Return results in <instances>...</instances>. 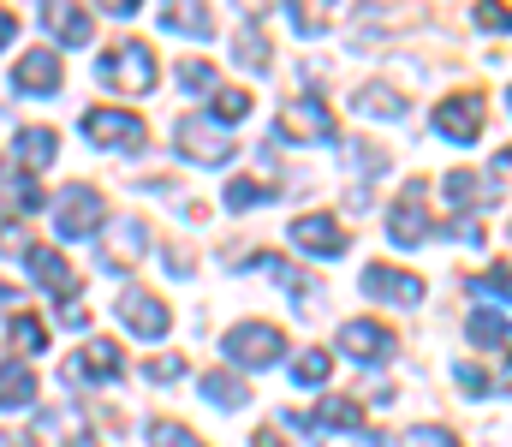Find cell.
Masks as SVG:
<instances>
[{
	"instance_id": "74e56055",
	"label": "cell",
	"mask_w": 512,
	"mask_h": 447,
	"mask_svg": "<svg viewBox=\"0 0 512 447\" xmlns=\"http://www.w3.org/2000/svg\"><path fill=\"white\" fill-rule=\"evenodd\" d=\"M30 239H24V227L12 221V215H0V257H12V251H24Z\"/></svg>"
},
{
	"instance_id": "ba28073f",
	"label": "cell",
	"mask_w": 512,
	"mask_h": 447,
	"mask_svg": "<svg viewBox=\"0 0 512 447\" xmlns=\"http://www.w3.org/2000/svg\"><path fill=\"white\" fill-rule=\"evenodd\" d=\"M387 233H393V245H399V251H417V245L435 233V221H429V203H423V185H405V197H393Z\"/></svg>"
},
{
	"instance_id": "ab89813d",
	"label": "cell",
	"mask_w": 512,
	"mask_h": 447,
	"mask_svg": "<svg viewBox=\"0 0 512 447\" xmlns=\"http://www.w3.org/2000/svg\"><path fill=\"white\" fill-rule=\"evenodd\" d=\"M346 149L358 155V167H364V173H376V167H382V155H376V144H346Z\"/></svg>"
},
{
	"instance_id": "ac0fdd59",
	"label": "cell",
	"mask_w": 512,
	"mask_h": 447,
	"mask_svg": "<svg viewBox=\"0 0 512 447\" xmlns=\"http://www.w3.org/2000/svg\"><path fill=\"white\" fill-rule=\"evenodd\" d=\"M42 24H48V36H60V48H84L96 36V18L84 6H42Z\"/></svg>"
},
{
	"instance_id": "d6986e66",
	"label": "cell",
	"mask_w": 512,
	"mask_h": 447,
	"mask_svg": "<svg viewBox=\"0 0 512 447\" xmlns=\"http://www.w3.org/2000/svg\"><path fill=\"white\" fill-rule=\"evenodd\" d=\"M310 430H328V436H340V430H358L364 424V406L358 400H346V394H328L322 406H316V418H304Z\"/></svg>"
},
{
	"instance_id": "7bdbcfd3",
	"label": "cell",
	"mask_w": 512,
	"mask_h": 447,
	"mask_svg": "<svg viewBox=\"0 0 512 447\" xmlns=\"http://www.w3.org/2000/svg\"><path fill=\"white\" fill-rule=\"evenodd\" d=\"M477 24H483V30H507V12H489V6H483V12H477Z\"/></svg>"
},
{
	"instance_id": "83f0119b",
	"label": "cell",
	"mask_w": 512,
	"mask_h": 447,
	"mask_svg": "<svg viewBox=\"0 0 512 447\" xmlns=\"http://www.w3.org/2000/svg\"><path fill=\"white\" fill-rule=\"evenodd\" d=\"M268 197H274V191H268L262 179H233V185H227V209H233V215H245V209L268 203Z\"/></svg>"
},
{
	"instance_id": "8d00e7d4",
	"label": "cell",
	"mask_w": 512,
	"mask_h": 447,
	"mask_svg": "<svg viewBox=\"0 0 512 447\" xmlns=\"http://www.w3.org/2000/svg\"><path fill=\"white\" fill-rule=\"evenodd\" d=\"M501 287H507V263H495L483 281H471V293H477V298H495V304H501Z\"/></svg>"
},
{
	"instance_id": "4fadbf2b",
	"label": "cell",
	"mask_w": 512,
	"mask_h": 447,
	"mask_svg": "<svg viewBox=\"0 0 512 447\" xmlns=\"http://www.w3.org/2000/svg\"><path fill=\"white\" fill-rule=\"evenodd\" d=\"M364 293L382 298V304H423V275H411V269H393V263H370L364 269Z\"/></svg>"
},
{
	"instance_id": "b9f144b4",
	"label": "cell",
	"mask_w": 512,
	"mask_h": 447,
	"mask_svg": "<svg viewBox=\"0 0 512 447\" xmlns=\"http://www.w3.org/2000/svg\"><path fill=\"white\" fill-rule=\"evenodd\" d=\"M12 30H18V12H12V6H0V48L12 42Z\"/></svg>"
},
{
	"instance_id": "8992f818",
	"label": "cell",
	"mask_w": 512,
	"mask_h": 447,
	"mask_svg": "<svg viewBox=\"0 0 512 447\" xmlns=\"http://www.w3.org/2000/svg\"><path fill=\"white\" fill-rule=\"evenodd\" d=\"M483 114H489V102H483L477 90H459V96L435 102V132H441L447 144H477V132H483Z\"/></svg>"
},
{
	"instance_id": "f1b7e54d",
	"label": "cell",
	"mask_w": 512,
	"mask_h": 447,
	"mask_svg": "<svg viewBox=\"0 0 512 447\" xmlns=\"http://www.w3.org/2000/svg\"><path fill=\"white\" fill-rule=\"evenodd\" d=\"M12 346L30 358V352H42V346H48V328H42L36 316H12Z\"/></svg>"
},
{
	"instance_id": "ee69618b",
	"label": "cell",
	"mask_w": 512,
	"mask_h": 447,
	"mask_svg": "<svg viewBox=\"0 0 512 447\" xmlns=\"http://www.w3.org/2000/svg\"><path fill=\"white\" fill-rule=\"evenodd\" d=\"M0 304H12V287H6V281H0Z\"/></svg>"
},
{
	"instance_id": "e0dca14e",
	"label": "cell",
	"mask_w": 512,
	"mask_h": 447,
	"mask_svg": "<svg viewBox=\"0 0 512 447\" xmlns=\"http://www.w3.org/2000/svg\"><path fill=\"white\" fill-rule=\"evenodd\" d=\"M12 155H18V173L30 179V173H42V167L60 155V132H54V126H24V132L12 138Z\"/></svg>"
},
{
	"instance_id": "4dcf8cb0",
	"label": "cell",
	"mask_w": 512,
	"mask_h": 447,
	"mask_svg": "<svg viewBox=\"0 0 512 447\" xmlns=\"http://www.w3.org/2000/svg\"><path fill=\"white\" fill-rule=\"evenodd\" d=\"M149 447H203L185 424H173V418H161V424H149Z\"/></svg>"
},
{
	"instance_id": "8fae6325",
	"label": "cell",
	"mask_w": 512,
	"mask_h": 447,
	"mask_svg": "<svg viewBox=\"0 0 512 447\" xmlns=\"http://www.w3.org/2000/svg\"><path fill=\"white\" fill-rule=\"evenodd\" d=\"M393 328L387 322H376V316H352L346 328H340V352L346 358H358V364H382V358H393Z\"/></svg>"
},
{
	"instance_id": "7402d4cb",
	"label": "cell",
	"mask_w": 512,
	"mask_h": 447,
	"mask_svg": "<svg viewBox=\"0 0 512 447\" xmlns=\"http://www.w3.org/2000/svg\"><path fill=\"white\" fill-rule=\"evenodd\" d=\"M352 108H358V114H370V120H399V114H405V102H399V90H393V84H364V90L352 96Z\"/></svg>"
},
{
	"instance_id": "4316f807",
	"label": "cell",
	"mask_w": 512,
	"mask_h": 447,
	"mask_svg": "<svg viewBox=\"0 0 512 447\" xmlns=\"http://www.w3.org/2000/svg\"><path fill=\"white\" fill-rule=\"evenodd\" d=\"M239 66L268 72V36H262V24H245V30H239Z\"/></svg>"
},
{
	"instance_id": "30bf717a",
	"label": "cell",
	"mask_w": 512,
	"mask_h": 447,
	"mask_svg": "<svg viewBox=\"0 0 512 447\" xmlns=\"http://www.w3.org/2000/svg\"><path fill=\"white\" fill-rule=\"evenodd\" d=\"M102 215H108V203H102V191H90V185H72V191H60V239H90L96 227H102Z\"/></svg>"
},
{
	"instance_id": "9a60e30c",
	"label": "cell",
	"mask_w": 512,
	"mask_h": 447,
	"mask_svg": "<svg viewBox=\"0 0 512 447\" xmlns=\"http://www.w3.org/2000/svg\"><path fill=\"white\" fill-rule=\"evenodd\" d=\"M292 245L310 251V257H340L346 251V227L334 215H298L292 221Z\"/></svg>"
},
{
	"instance_id": "1f68e13d",
	"label": "cell",
	"mask_w": 512,
	"mask_h": 447,
	"mask_svg": "<svg viewBox=\"0 0 512 447\" xmlns=\"http://www.w3.org/2000/svg\"><path fill=\"white\" fill-rule=\"evenodd\" d=\"M399 447H465L453 430H441V424H417V430H405V442Z\"/></svg>"
},
{
	"instance_id": "7a4b0ae2",
	"label": "cell",
	"mask_w": 512,
	"mask_h": 447,
	"mask_svg": "<svg viewBox=\"0 0 512 447\" xmlns=\"http://www.w3.org/2000/svg\"><path fill=\"white\" fill-rule=\"evenodd\" d=\"M221 346H227V358H233V364H245V370H268V364H280L286 334H280L274 322H239Z\"/></svg>"
},
{
	"instance_id": "e575fe53",
	"label": "cell",
	"mask_w": 512,
	"mask_h": 447,
	"mask_svg": "<svg viewBox=\"0 0 512 447\" xmlns=\"http://www.w3.org/2000/svg\"><path fill=\"white\" fill-rule=\"evenodd\" d=\"M453 382H459L465 394H477V400L495 394V388H489V370H477V364H453Z\"/></svg>"
},
{
	"instance_id": "5bb4252c",
	"label": "cell",
	"mask_w": 512,
	"mask_h": 447,
	"mask_svg": "<svg viewBox=\"0 0 512 447\" xmlns=\"http://www.w3.org/2000/svg\"><path fill=\"white\" fill-rule=\"evenodd\" d=\"M149 257V221H114V233H108V245H102V269H137Z\"/></svg>"
},
{
	"instance_id": "f546056e",
	"label": "cell",
	"mask_w": 512,
	"mask_h": 447,
	"mask_svg": "<svg viewBox=\"0 0 512 447\" xmlns=\"http://www.w3.org/2000/svg\"><path fill=\"white\" fill-rule=\"evenodd\" d=\"M179 84H185L191 96H197V90H203V96H215V90H221V84H215V66H209V60H185V66H179Z\"/></svg>"
},
{
	"instance_id": "cb8c5ba5",
	"label": "cell",
	"mask_w": 512,
	"mask_h": 447,
	"mask_svg": "<svg viewBox=\"0 0 512 447\" xmlns=\"http://www.w3.org/2000/svg\"><path fill=\"white\" fill-rule=\"evenodd\" d=\"M471 346L507 352V316H501V310H477V316H471Z\"/></svg>"
},
{
	"instance_id": "ffe728a7",
	"label": "cell",
	"mask_w": 512,
	"mask_h": 447,
	"mask_svg": "<svg viewBox=\"0 0 512 447\" xmlns=\"http://www.w3.org/2000/svg\"><path fill=\"white\" fill-rule=\"evenodd\" d=\"M161 30H173V36H197V42H203V36H215V18H209L203 6H185V0H179V6H161Z\"/></svg>"
},
{
	"instance_id": "60d3db41",
	"label": "cell",
	"mask_w": 512,
	"mask_h": 447,
	"mask_svg": "<svg viewBox=\"0 0 512 447\" xmlns=\"http://www.w3.org/2000/svg\"><path fill=\"white\" fill-rule=\"evenodd\" d=\"M167 269H173V275H191V251L173 245V251H167Z\"/></svg>"
},
{
	"instance_id": "2e32d148",
	"label": "cell",
	"mask_w": 512,
	"mask_h": 447,
	"mask_svg": "<svg viewBox=\"0 0 512 447\" xmlns=\"http://www.w3.org/2000/svg\"><path fill=\"white\" fill-rule=\"evenodd\" d=\"M24 263H30V275H36L48 293L72 304V293H78V275H72V263H66L60 251H48V245H24Z\"/></svg>"
},
{
	"instance_id": "5b68a950",
	"label": "cell",
	"mask_w": 512,
	"mask_h": 447,
	"mask_svg": "<svg viewBox=\"0 0 512 447\" xmlns=\"http://www.w3.org/2000/svg\"><path fill=\"white\" fill-rule=\"evenodd\" d=\"M173 138H179V155H185V161H203V167H227V161H233V149H239L221 126H215V120H203V114H185Z\"/></svg>"
},
{
	"instance_id": "277c9868",
	"label": "cell",
	"mask_w": 512,
	"mask_h": 447,
	"mask_svg": "<svg viewBox=\"0 0 512 447\" xmlns=\"http://www.w3.org/2000/svg\"><path fill=\"white\" fill-rule=\"evenodd\" d=\"M84 138L96 149H143L149 144V126L131 108H90L84 114Z\"/></svg>"
},
{
	"instance_id": "3957f363",
	"label": "cell",
	"mask_w": 512,
	"mask_h": 447,
	"mask_svg": "<svg viewBox=\"0 0 512 447\" xmlns=\"http://www.w3.org/2000/svg\"><path fill=\"white\" fill-rule=\"evenodd\" d=\"M280 138H298V144H334V138H340V120H334L328 102H316V96H292L286 114H280Z\"/></svg>"
},
{
	"instance_id": "9c48e42d",
	"label": "cell",
	"mask_w": 512,
	"mask_h": 447,
	"mask_svg": "<svg viewBox=\"0 0 512 447\" xmlns=\"http://www.w3.org/2000/svg\"><path fill=\"white\" fill-rule=\"evenodd\" d=\"M114 310H120V322H126L137 340H161V334L173 328V310L155 293H143V287H126V293L114 298Z\"/></svg>"
},
{
	"instance_id": "603a6c76",
	"label": "cell",
	"mask_w": 512,
	"mask_h": 447,
	"mask_svg": "<svg viewBox=\"0 0 512 447\" xmlns=\"http://www.w3.org/2000/svg\"><path fill=\"white\" fill-rule=\"evenodd\" d=\"M30 400H36L30 364H0V406H30Z\"/></svg>"
},
{
	"instance_id": "7c38bea8",
	"label": "cell",
	"mask_w": 512,
	"mask_h": 447,
	"mask_svg": "<svg viewBox=\"0 0 512 447\" xmlns=\"http://www.w3.org/2000/svg\"><path fill=\"white\" fill-rule=\"evenodd\" d=\"M60 78H66V60L54 48H30L12 60V90H24V96H48V90H60Z\"/></svg>"
},
{
	"instance_id": "484cf974",
	"label": "cell",
	"mask_w": 512,
	"mask_h": 447,
	"mask_svg": "<svg viewBox=\"0 0 512 447\" xmlns=\"http://www.w3.org/2000/svg\"><path fill=\"white\" fill-rule=\"evenodd\" d=\"M477 185H483V179H477L471 167H459V173L441 179V203H447V209H471V203H477Z\"/></svg>"
},
{
	"instance_id": "f35d334b",
	"label": "cell",
	"mask_w": 512,
	"mask_h": 447,
	"mask_svg": "<svg viewBox=\"0 0 512 447\" xmlns=\"http://www.w3.org/2000/svg\"><path fill=\"white\" fill-rule=\"evenodd\" d=\"M12 197H18V209H42V203H48L36 179H18V191H12Z\"/></svg>"
},
{
	"instance_id": "44dd1931",
	"label": "cell",
	"mask_w": 512,
	"mask_h": 447,
	"mask_svg": "<svg viewBox=\"0 0 512 447\" xmlns=\"http://www.w3.org/2000/svg\"><path fill=\"white\" fill-rule=\"evenodd\" d=\"M203 400H215L221 412H233V406H245V400H251V388H245L233 370H203Z\"/></svg>"
},
{
	"instance_id": "836d02e7",
	"label": "cell",
	"mask_w": 512,
	"mask_h": 447,
	"mask_svg": "<svg viewBox=\"0 0 512 447\" xmlns=\"http://www.w3.org/2000/svg\"><path fill=\"white\" fill-rule=\"evenodd\" d=\"M143 376H149V382H179V376H185V358H179V352H161V358L143 364Z\"/></svg>"
},
{
	"instance_id": "6da1fadb",
	"label": "cell",
	"mask_w": 512,
	"mask_h": 447,
	"mask_svg": "<svg viewBox=\"0 0 512 447\" xmlns=\"http://www.w3.org/2000/svg\"><path fill=\"white\" fill-rule=\"evenodd\" d=\"M96 78H102L114 96H149V90H155V78H161V66H155V48L131 36V42L108 48V54L96 60Z\"/></svg>"
},
{
	"instance_id": "d6a6232c",
	"label": "cell",
	"mask_w": 512,
	"mask_h": 447,
	"mask_svg": "<svg viewBox=\"0 0 512 447\" xmlns=\"http://www.w3.org/2000/svg\"><path fill=\"white\" fill-rule=\"evenodd\" d=\"M251 114V90H215V120H245Z\"/></svg>"
},
{
	"instance_id": "d4e9b609",
	"label": "cell",
	"mask_w": 512,
	"mask_h": 447,
	"mask_svg": "<svg viewBox=\"0 0 512 447\" xmlns=\"http://www.w3.org/2000/svg\"><path fill=\"white\" fill-rule=\"evenodd\" d=\"M328 370H334V352H322V346H304V352L292 358V382H304V388H322Z\"/></svg>"
},
{
	"instance_id": "d590c367",
	"label": "cell",
	"mask_w": 512,
	"mask_h": 447,
	"mask_svg": "<svg viewBox=\"0 0 512 447\" xmlns=\"http://www.w3.org/2000/svg\"><path fill=\"white\" fill-rule=\"evenodd\" d=\"M286 18H292V30H298V36H322V30H328V12H316V6H310V12H298V6H292Z\"/></svg>"
},
{
	"instance_id": "52a82bcc",
	"label": "cell",
	"mask_w": 512,
	"mask_h": 447,
	"mask_svg": "<svg viewBox=\"0 0 512 447\" xmlns=\"http://www.w3.org/2000/svg\"><path fill=\"white\" fill-rule=\"evenodd\" d=\"M126 370V352L114 346V340H90L84 352H72L66 364H60V376L72 382V388H90V382H114Z\"/></svg>"
}]
</instances>
